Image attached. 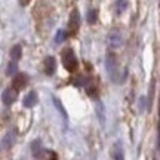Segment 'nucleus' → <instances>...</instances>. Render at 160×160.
<instances>
[{
  "label": "nucleus",
  "mask_w": 160,
  "mask_h": 160,
  "mask_svg": "<svg viewBox=\"0 0 160 160\" xmlns=\"http://www.w3.org/2000/svg\"><path fill=\"white\" fill-rule=\"evenodd\" d=\"M61 58H62V65L64 68L70 71V73H74L76 70L79 68V61H77V58H76L74 52L71 48H65L62 49L61 52Z\"/></svg>",
  "instance_id": "f257e3e1"
},
{
  "label": "nucleus",
  "mask_w": 160,
  "mask_h": 160,
  "mask_svg": "<svg viewBox=\"0 0 160 160\" xmlns=\"http://www.w3.org/2000/svg\"><path fill=\"white\" fill-rule=\"evenodd\" d=\"M105 68L108 73L110 79L114 80L116 83H120V79L117 77V64H116V57L113 53H108L105 58Z\"/></svg>",
  "instance_id": "f03ea898"
},
{
  "label": "nucleus",
  "mask_w": 160,
  "mask_h": 160,
  "mask_svg": "<svg viewBox=\"0 0 160 160\" xmlns=\"http://www.w3.org/2000/svg\"><path fill=\"white\" fill-rule=\"evenodd\" d=\"M80 27V15L77 9H73L71 13H70L68 18V24H67V31H68L70 36H76V33L79 31Z\"/></svg>",
  "instance_id": "7ed1b4c3"
},
{
  "label": "nucleus",
  "mask_w": 160,
  "mask_h": 160,
  "mask_svg": "<svg viewBox=\"0 0 160 160\" xmlns=\"http://www.w3.org/2000/svg\"><path fill=\"white\" fill-rule=\"evenodd\" d=\"M27 83H28V77H27V74L19 73V74H17L15 77H13V80H12V88H13L17 92H19L27 86Z\"/></svg>",
  "instance_id": "20e7f679"
},
{
  "label": "nucleus",
  "mask_w": 160,
  "mask_h": 160,
  "mask_svg": "<svg viewBox=\"0 0 160 160\" xmlns=\"http://www.w3.org/2000/svg\"><path fill=\"white\" fill-rule=\"evenodd\" d=\"M43 68H45V73L48 76L53 74V73H55V70H57V62H55V58H52V57L45 58V61H43Z\"/></svg>",
  "instance_id": "39448f33"
},
{
  "label": "nucleus",
  "mask_w": 160,
  "mask_h": 160,
  "mask_svg": "<svg viewBox=\"0 0 160 160\" xmlns=\"http://www.w3.org/2000/svg\"><path fill=\"white\" fill-rule=\"evenodd\" d=\"M15 89L13 88H11V89H6L5 92H3V104L5 105H11L13 101H15V98H17V93H15Z\"/></svg>",
  "instance_id": "423d86ee"
},
{
  "label": "nucleus",
  "mask_w": 160,
  "mask_h": 160,
  "mask_svg": "<svg viewBox=\"0 0 160 160\" xmlns=\"http://www.w3.org/2000/svg\"><path fill=\"white\" fill-rule=\"evenodd\" d=\"M37 101H39V97H37V93L33 91L24 98V105H25L27 108H31V107H34L36 104H37Z\"/></svg>",
  "instance_id": "0eeeda50"
},
{
  "label": "nucleus",
  "mask_w": 160,
  "mask_h": 160,
  "mask_svg": "<svg viewBox=\"0 0 160 160\" xmlns=\"http://www.w3.org/2000/svg\"><path fill=\"white\" fill-rule=\"evenodd\" d=\"M111 157L116 160H122L123 159V148H122V142L117 141V142L113 145V153H111Z\"/></svg>",
  "instance_id": "6e6552de"
},
{
  "label": "nucleus",
  "mask_w": 160,
  "mask_h": 160,
  "mask_svg": "<svg viewBox=\"0 0 160 160\" xmlns=\"http://www.w3.org/2000/svg\"><path fill=\"white\" fill-rule=\"evenodd\" d=\"M31 151H33L34 157H42L43 156V148H42V144H40L39 139L31 142Z\"/></svg>",
  "instance_id": "1a4fd4ad"
},
{
  "label": "nucleus",
  "mask_w": 160,
  "mask_h": 160,
  "mask_svg": "<svg viewBox=\"0 0 160 160\" xmlns=\"http://www.w3.org/2000/svg\"><path fill=\"white\" fill-rule=\"evenodd\" d=\"M21 55H22V49H21V46L19 45H15L13 48L11 49V59L12 61H17L21 58Z\"/></svg>",
  "instance_id": "9d476101"
},
{
  "label": "nucleus",
  "mask_w": 160,
  "mask_h": 160,
  "mask_svg": "<svg viewBox=\"0 0 160 160\" xmlns=\"http://www.w3.org/2000/svg\"><path fill=\"white\" fill-rule=\"evenodd\" d=\"M110 45L113 46V48L120 46V34L119 33H111V34H110Z\"/></svg>",
  "instance_id": "9b49d317"
},
{
  "label": "nucleus",
  "mask_w": 160,
  "mask_h": 160,
  "mask_svg": "<svg viewBox=\"0 0 160 160\" xmlns=\"http://www.w3.org/2000/svg\"><path fill=\"white\" fill-rule=\"evenodd\" d=\"M17 68H18L17 61H12V59H11V62L8 64V67H6V74H8V76L15 74V73H17Z\"/></svg>",
  "instance_id": "f8f14e48"
},
{
  "label": "nucleus",
  "mask_w": 160,
  "mask_h": 160,
  "mask_svg": "<svg viewBox=\"0 0 160 160\" xmlns=\"http://www.w3.org/2000/svg\"><path fill=\"white\" fill-rule=\"evenodd\" d=\"M145 107H147V99L144 95L138 98V110H139V113H144L145 111Z\"/></svg>",
  "instance_id": "ddd939ff"
},
{
  "label": "nucleus",
  "mask_w": 160,
  "mask_h": 160,
  "mask_svg": "<svg viewBox=\"0 0 160 160\" xmlns=\"http://www.w3.org/2000/svg\"><path fill=\"white\" fill-rule=\"evenodd\" d=\"M126 8H128L126 0H116V9H117V13H122L123 11H126Z\"/></svg>",
  "instance_id": "4468645a"
},
{
  "label": "nucleus",
  "mask_w": 160,
  "mask_h": 160,
  "mask_svg": "<svg viewBox=\"0 0 160 160\" xmlns=\"http://www.w3.org/2000/svg\"><path fill=\"white\" fill-rule=\"evenodd\" d=\"M12 137H13V133H12V132H9V133L3 138V147H5V148H11V147H12V144H13Z\"/></svg>",
  "instance_id": "2eb2a0df"
},
{
  "label": "nucleus",
  "mask_w": 160,
  "mask_h": 160,
  "mask_svg": "<svg viewBox=\"0 0 160 160\" xmlns=\"http://www.w3.org/2000/svg\"><path fill=\"white\" fill-rule=\"evenodd\" d=\"M97 17H98V13L95 9H92V11L88 12V22L89 24H95L97 22Z\"/></svg>",
  "instance_id": "dca6fc26"
},
{
  "label": "nucleus",
  "mask_w": 160,
  "mask_h": 160,
  "mask_svg": "<svg viewBox=\"0 0 160 160\" xmlns=\"http://www.w3.org/2000/svg\"><path fill=\"white\" fill-rule=\"evenodd\" d=\"M101 107H102V104H97V111H98V116H99V122L101 123H104L105 122V119H104V108L101 110Z\"/></svg>",
  "instance_id": "f3484780"
},
{
  "label": "nucleus",
  "mask_w": 160,
  "mask_h": 160,
  "mask_svg": "<svg viewBox=\"0 0 160 160\" xmlns=\"http://www.w3.org/2000/svg\"><path fill=\"white\" fill-rule=\"evenodd\" d=\"M53 104H55V107L59 110V113L64 116V119H67V114H65V111H64V108H62V105H61V102H59L58 99H55V98H53Z\"/></svg>",
  "instance_id": "a211bd4d"
},
{
  "label": "nucleus",
  "mask_w": 160,
  "mask_h": 160,
  "mask_svg": "<svg viewBox=\"0 0 160 160\" xmlns=\"http://www.w3.org/2000/svg\"><path fill=\"white\" fill-rule=\"evenodd\" d=\"M64 37H65V34H64V31H62V30H59V31L57 33V36H55V43H61Z\"/></svg>",
  "instance_id": "6ab92c4d"
},
{
  "label": "nucleus",
  "mask_w": 160,
  "mask_h": 160,
  "mask_svg": "<svg viewBox=\"0 0 160 160\" xmlns=\"http://www.w3.org/2000/svg\"><path fill=\"white\" fill-rule=\"evenodd\" d=\"M31 2V0H19V3H21V6H27Z\"/></svg>",
  "instance_id": "aec40b11"
}]
</instances>
